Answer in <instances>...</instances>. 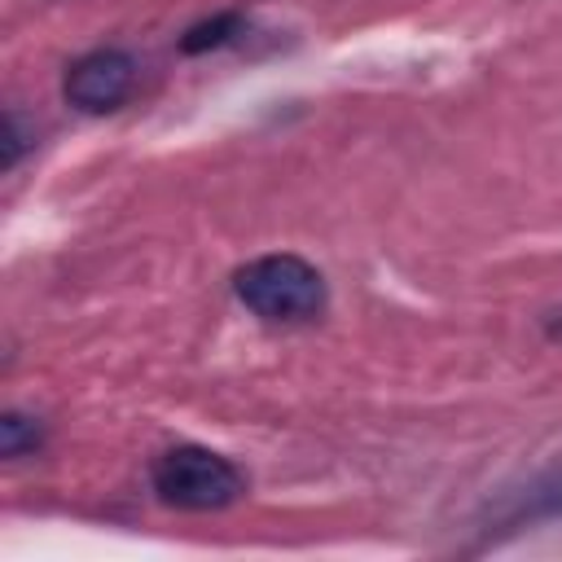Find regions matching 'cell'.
<instances>
[{
	"mask_svg": "<svg viewBox=\"0 0 562 562\" xmlns=\"http://www.w3.org/2000/svg\"><path fill=\"white\" fill-rule=\"evenodd\" d=\"M233 294L246 312H255L268 325H299V321H316L329 303L325 277L316 263H307L303 255L277 250V255H259L250 263H241L233 272Z\"/></svg>",
	"mask_w": 562,
	"mask_h": 562,
	"instance_id": "6da1fadb",
	"label": "cell"
},
{
	"mask_svg": "<svg viewBox=\"0 0 562 562\" xmlns=\"http://www.w3.org/2000/svg\"><path fill=\"white\" fill-rule=\"evenodd\" d=\"M149 483L162 505L184 514H215L246 496V474L202 443H176L162 457H154Z\"/></svg>",
	"mask_w": 562,
	"mask_h": 562,
	"instance_id": "7a4b0ae2",
	"label": "cell"
},
{
	"mask_svg": "<svg viewBox=\"0 0 562 562\" xmlns=\"http://www.w3.org/2000/svg\"><path fill=\"white\" fill-rule=\"evenodd\" d=\"M136 75H140V66L127 48H92L66 66L61 97L79 114H110L132 97Z\"/></svg>",
	"mask_w": 562,
	"mask_h": 562,
	"instance_id": "3957f363",
	"label": "cell"
},
{
	"mask_svg": "<svg viewBox=\"0 0 562 562\" xmlns=\"http://www.w3.org/2000/svg\"><path fill=\"white\" fill-rule=\"evenodd\" d=\"M241 31H246V18H241L237 9H224V13H215V18H202V22H193V26L180 35V53L198 57V53L224 48V44H233Z\"/></svg>",
	"mask_w": 562,
	"mask_h": 562,
	"instance_id": "277c9868",
	"label": "cell"
},
{
	"mask_svg": "<svg viewBox=\"0 0 562 562\" xmlns=\"http://www.w3.org/2000/svg\"><path fill=\"white\" fill-rule=\"evenodd\" d=\"M40 443H44V426L35 417L13 413V408L0 417V457L4 461H18V457L40 452Z\"/></svg>",
	"mask_w": 562,
	"mask_h": 562,
	"instance_id": "5b68a950",
	"label": "cell"
},
{
	"mask_svg": "<svg viewBox=\"0 0 562 562\" xmlns=\"http://www.w3.org/2000/svg\"><path fill=\"white\" fill-rule=\"evenodd\" d=\"M549 514H562V479L549 483V487L527 492V501L514 509V522H522V518H549Z\"/></svg>",
	"mask_w": 562,
	"mask_h": 562,
	"instance_id": "8992f818",
	"label": "cell"
},
{
	"mask_svg": "<svg viewBox=\"0 0 562 562\" xmlns=\"http://www.w3.org/2000/svg\"><path fill=\"white\" fill-rule=\"evenodd\" d=\"M31 136H35V127H26L22 110H9V114H4V167H9V171H13V167H18V158L26 154Z\"/></svg>",
	"mask_w": 562,
	"mask_h": 562,
	"instance_id": "52a82bcc",
	"label": "cell"
}]
</instances>
